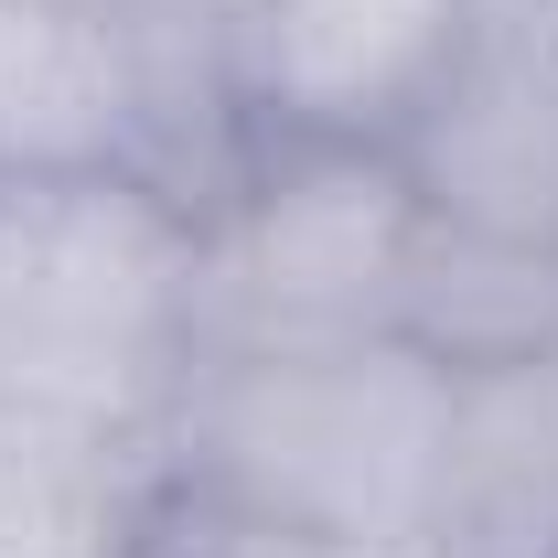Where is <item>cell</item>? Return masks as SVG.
<instances>
[{
  "mask_svg": "<svg viewBox=\"0 0 558 558\" xmlns=\"http://www.w3.org/2000/svg\"><path fill=\"white\" fill-rule=\"evenodd\" d=\"M172 505L301 537H429L451 473V376L409 333L194 354L161 409Z\"/></svg>",
  "mask_w": 558,
  "mask_h": 558,
  "instance_id": "6da1fadb",
  "label": "cell"
},
{
  "mask_svg": "<svg viewBox=\"0 0 558 558\" xmlns=\"http://www.w3.org/2000/svg\"><path fill=\"white\" fill-rule=\"evenodd\" d=\"M194 365V205L150 172H0V398L161 440Z\"/></svg>",
  "mask_w": 558,
  "mask_h": 558,
  "instance_id": "7a4b0ae2",
  "label": "cell"
},
{
  "mask_svg": "<svg viewBox=\"0 0 558 558\" xmlns=\"http://www.w3.org/2000/svg\"><path fill=\"white\" fill-rule=\"evenodd\" d=\"M418 194L387 140H247L194 205V354L398 333Z\"/></svg>",
  "mask_w": 558,
  "mask_h": 558,
  "instance_id": "3957f363",
  "label": "cell"
},
{
  "mask_svg": "<svg viewBox=\"0 0 558 558\" xmlns=\"http://www.w3.org/2000/svg\"><path fill=\"white\" fill-rule=\"evenodd\" d=\"M387 150L429 226L558 247V0H473V33Z\"/></svg>",
  "mask_w": 558,
  "mask_h": 558,
  "instance_id": "277c9868",
  "label": "cell"
},
{
  "mask_svg": "<svg viewBox=\"0 0 558 558\" xmlns=\"http://www.w3.org/2000/svg\"><path fill=\"white\" fill-rule=\"evenodd\" d=\"M473 0H247L226 22V75L247 140H398Z\"/></svg>",
  "mask_w": 558,
  "mask_h": 558,
  "instance_id": "5b68a950",
  "label": "cell"
},
{
  "mask_svg": "<svg viewBox=\"0 0 558 558\" xmlns=\"http://www.w3.org/2000/svg\"><path fill=\"white\" fill-rule=\"evenodd\" d=\"M161 505L150 440L0 398V558H150Z\"/></svg>",
  "mask_w": 558,
  "mask_h": 558,
  "instance_id": "8992f818",
  "label": "cell"
},
{
  "mask_svg": "<svg viewBox=\"0 0 558 558\" xmlns=\"http://www.w3.org/2000/svg\"><path fill=\"white\" fill-rule=\"evenodd\" d=\"M440 558H558V344L494 376H451Z\"/></svg>",
  "mask_w": 558,
  "mask_h": 558,
  "instance_id": "52a82bcc",
  "label": "cell"
},
{
  "mask_svg": "<svg viewBox=\"0 0 558 558\" xmlns=\"http://www.w3.org/2000/svg\"><path fill=\"white\" fill-rule=\"evenodd\" d=\"M398 333L440 376H494L558 344V247L473 236V226H429L418 215L409 279H398Z\"/></svg>",
  "mask_w": 558,
  "mask_h": 558,
  "instance_id": "ba28073f",
  "label": "cell"
},
{
  "mask_svg": "<svg viewBox=\"0 0 558 558\" xmlns=\"http://www.w3.org/2000/svg\"><path fill=\"white\" fill-rule=\"evenodd\" d=\"M150 558H440L429 537H301V526H247L205 505H161Z\"/></svg>",
  "mask_w": 558,
  "mask_h": 558,
  "instance_id": "9c48e42d",
  "label": "cell"
},
{
  "mask_svg": "<svg viewBox=\"0 0 558 558\" xmlns=\"http://www.w3.org/2000/svg\"><path fill=\"white\" fill-rule=\"evenodd\" d=\"M194 11H215V22H236V11H247V0H194Z\"/></svg>",
  "mask_w": 558,
  "mask_h": 558,
  "instance_id": "30bf717a",
  "label": "cell"
}]
</instances>
